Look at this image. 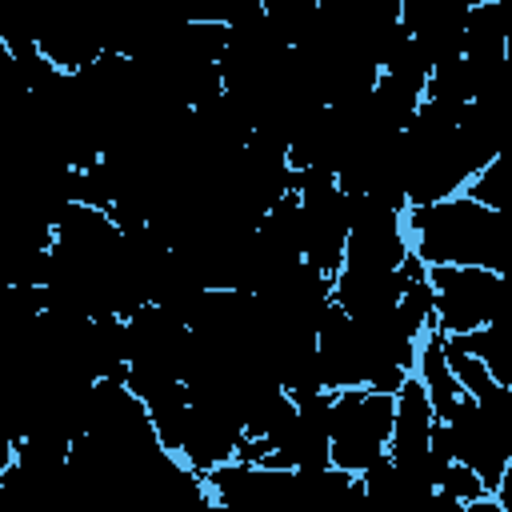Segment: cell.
<instances>
[{"label":"cell","instance_id":"cell-1","mask_svg":"<svg viewBox=\"0 0 512 512\" xmlns=\"http://www.w3.org/2000/svg\"><path fill=\"white\" fill-rule=\"evenodd\" d=\"M408 248L424 268H488L508 276L512 224L508 212H488L464 192L440 204L404 208Z\"/></svg>","mask_w":512,"mask_h":512},{"label":"cell","instance_id":"cell-2","mask_svg":"<svg viewBox=\"0 0 512 512\" xmlns=\"http://www.w3.org/2000/svg\"><path fill=\"white\" fill-rule=\"evenodd\" d=\"M436 428L448 456L472 468L484 492H496L500 476L512 468V388H500L488 400L460 396Z\"/></svg>","mask_w":512,"mask_h":512},{"label":"cell","instance_id":"cell-3","mask_svg":"<svg viewBox=\"0 0 512 512\" xmlns=\"http://www.w3.org/2000/svg\"><path fill=\"white\" fill-rule=\"evenodd\" d=\"M392 436V396L348 388L332 396V424H328V464L364 476L376 460L388 456Z\"/></svg>","mask_w":512,"mask_h":512},{"label":"cell","instance_id":"cell-4","mask_svg":"<svg viewBox=\"0 0 512 512\" xmlns=\"http://www.w3.org/2000/svg\"><path fill=\"white\" fill-rule=\"evenodd\" d=\"M440 336H464L504 320L508 276L488 268H424Z\"/></svg>","mask_w":512,"mask_h":512},{"label":"cell","instance_id":"cell-5","mask_svg":"<svg viewBox=\"0 0 512 512\" xmlns=\"http://www.w3.org/2000/svg\"><path fill=\"white\" fill-rule=\"evenodd\" d=\"M328 424H332V392L292 396V412L264 440H256L260 464L288 472L328 468Z\"/></svg>","mask_w":512,"mask_h":512},{"label":"cell","instance_id":"cell-6","mask_svg":"<svg viewBox=\"0 0 512 512\" xmlns=\"http://www.w3.org/2000/svg\"><path fill=\"white\" fill-rule=\"evenodd\" d=\"M412 256L408 232H404V212L368 200V196H348V244H344V264L340 268H360V272H396Z\"/></svg>","mask_w":512,"mask_h":512},{"label":"cell","instance_id":"cell-7","mask_svg":"<svg viewBox=\"0 0 512 512\" xmlns=\"http://www.w3.org/2000/svg\"><path fill=\"white\" fill-rule=\"evenodd\" d=\"M316 376L320 392H348V388H372L376 380V356L352 316H344L336 304L324 308L316 324Z\"/></svg>","mask_w":512,"mask_h":512},{"label":"cell","instance_id":"cell-8","mask_svg":"<svg viewBox=\"0 0 512 512\" xmlns=\"http://www.w3.org/2000/svg\"><path fill=\"white\" fill-rule=\"evenodd\" d=\"M124 340H128V368L132 372H152V376H172L184 380V360H188V324L156 304L136 308L124 320Z\"/></svg>","mask_w":512,"mask_h":512},{"label":"cell","instance_id":"cell-9","mask_svg":"<svg viewBox=\"0 0 512 512\" xmlns=\"http://www.w3.org/2000/svg\"><path fill=\"white\" fill-rule=\"evenodd\" d=\"M204 492L220 512H284L288 496V468H264V464H240L228 460L200 476Z\"/></svg>","mask_w":512,"mask_h":512},{"label":"cell","instance_id":"cell-10","mask_svg":"<svg viewBox=\"0 0 512 512\" xmlns=\"http://www.w3.org/2000/svg\"><path fill=\"white\" fill-rule=\"evenodd\" d=\"M244 440V428L236 416L212 408V404H196L188 400V416H184V428H180V440H176V460L184 468H192L196 476L236 460V448Z\"/></svg>","mask_w":512,"mask_h":512},{"label":"cell","instance_id":"cell-11","mask_svg":"<svg viewBox=\"0 0 512 512\" xmlns=\"http://www.w3.org/2000/svg\"><path fill=\"white\" fill-rule=\"evenodd\" d=\"M436 440V412L428 404V392L416 376H408L392 396V436H388V460L408 464L424 456Z\"/></svg>","mask_w":512,"mask_h":512},{"label":"cell","instance_id":"cell-12","mask_svg":"<svg viewBox=\"0 0 512 512\" xmlns=\"http://www.w3.org/2000/svg\"><path fill=\"white\" fill-rule=\"evenodd\" d=\"M460 56L476 64H500L508 60V24H504V4H472L464 20V44Z\"/></svg>","mask_w":512,"mask_h":512},{"label":"cell","instance_id":"cell-13","mask_svg":"<svg viewBox=\"0 0 512 512\" xmlns=\"http://www.w3.org/2000/svg\"><path fill=\"white\" fill-rule=\"evenodd\" d=\"M444 340H448L452 348H460V352L476 356V360L492 372V380H496V384L512 388V360H508V344H504V328H500V320H496V324H488V328L464 332V336H444Z\"/></svg>","mask_w":512,"mask_h":512},{"label":"cell","instance_id":"cell-14","mask_svg":"<svg viewBox=\"0 0 512 512\" xmlns=\"http://www.w3.org/2000/svg\"><path fill=\"white\" fill-rule=\"evenodd\" d=\"M396 316L404 320V328L420 340L424 332H432L436 328V312H432V288H428V280H424V264L408 276V284H404V292H400V300H396Z\"/></svg>","mask_w":512,"mask_h":512},{"label":"cell","instance_id":"cell-15","mask_svg":"<svg viewBox=\"0 0 512 512\" xmlns=\"http://www.w3.org/2000/svg\"><path fill=\"white\" fill-rule=\"evenodd\" d=\"M464 196H468L472 204L488 208V212H508L512 192H508V168H504V156H496L492 164H484V168L464 184Z\"/></svg>","mask_w":512,"mask_h":512},{"label":"cell","instance_id":"cell-16","mask_svg":"<svg viewBox=\"0 0 512 512\" xmlns=\"http://www.w3.org/2000/svg\"><path fill=\"white\" fill-rule=\"evenodd\" d=\"M436 492H444V496H452V500H460V504H468V500H480V496H488V492H484V484H480V476H476L472 468L456 464V460H452V464L444 468V476H440Z\"/></svg>","mask_w":512,"mask_h":512},{"label":"cell","instance_id":"cell-17","mask_svg":"<svg viewBox=\"0 0 512 512\" xmlns=\"http://www.w3.org/2000/svg\"><path fill=\"white\" fill-rule=\"evenodd\" d=\"M460 508H464L460 500H452V496H444V492H432L416 512H460Z\"/></svg>","mask_w":512,"mask_h":512},{"label":"cell","instance_id":"cell-18","mask_svg":"<svg viewBox=\"0 0 512 512\" xmlns=\"http://www.w3.org/2000/svg\"><path fill=\"white\" fill-rule=\"evenodd\" d=\"M460 512H504V508H500V504H496V496L488 492V496H480V500H468Z\"/></svg>","mask_w":512,"mask_h":512}]
</instances>
